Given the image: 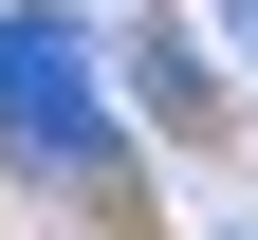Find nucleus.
Here are the masks:
<instances>
[{
    "mask_svg": "<svg viewBox=\"0 0 258 240\" xmlns=\"http://www.w3.org/2000/svg\"><path fill=\"white\" fill-rule=\"evenodd\" d=\"M0 148L37 166V185H92V203L129 185V129H111V92H92V37L55 19V0H19V19H0Z\"/></svg>",
    "mask_w": 258,
    "mask_h": 240,
    "instance_id": "1",
    "label": "nucleus"
},
{
    "mask_svg": "<svg viewBox=\"0 0 258 240\" xmlns=\"http://www.w3.org/2000/svg\"><path fill=\"white\" fill-rule=\"evenodd\" d=\"M221 19H240V56H258V0H221Z\"/></svg>",
    "mask_w": 258,
    "mask_h": 240,
    "instance_id": "3",
    "label": "nucleus"
},
{
    "mask_svg": "<svg viewBox=\"0 0 258 240\" xmlns=\"http://www.w3.org/2000/svg\"><path fill=\"white\" fill-rule=\"evenodd\" d=\"M129 74H148V111H166V129H203V56H184L166 19H129Z\"/></svg>",
    "mask_w": 258,
    "mask_h": 240,
    "instance_id": "2",
    "label": "nucleus"
}]
</instances>
